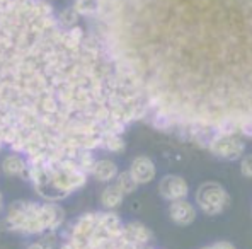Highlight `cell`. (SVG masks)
<instances>
[{
  "label": "cell",
  "instance_id": "30bf717a",
  "mask_svg": "<svg viewBox=\"0 0 252 249\" xmlns=\"http://www.w3.org/2000/svg\"><path fill=\"white\" fill-rule=\"evenodd\" d=\"M125 237L135 246L142 248L152 239V230L140 222H129V224H125Z\"/></svg>",
  "mask_w": 252,
  "mask_h": 249
},
{
  "label": "cell",
  "instance_id": "7c38bea8",
  "mask_svg": "<svg viewBox=\"0 0 252 249\" xmlns=\"http://www.w3.org/2000/svg\"><path fill=\"white\" fill-rule=\"evenodd\" d=\"M2 169H3V173L9 174V176H19V178L29 179L28 162H26L22 157H19V155H9V157L3 159Z\"/></svg>",
  "mask_w": 252,
  "mask_h": 249
},
{
  "label": "cell",
  "instance_id": "52a82bcc",
  "mask_svg": "<svg viewBox=\"0 0 252 249\" xmlns=\"http://www.w3.org/2000/svg\"><path fill=\"white\" fill-rule=\"evenodd\" d=\"M210 147L215 154L225 159H237L244 152V143L239 139H232V137H218V139H213Z\"/></svg>",
  "mask_w": 252,
  "mask_h": 249
},
{
  "label": "cell",
  "instance_id": "6da1fadb",
  "mask_svg": "<svg viewBox=\"0 0 252 249\" xmlns=\"http://www.w3.org/2000/svg\"><path fill=\"white\" fill-rule=\"evenodd\" d=\"M106 44L48 3L0 2V147L79 161L142 118L140 89Z\"/></svg>",
  "mask_w": 252,
  "mask_h": 249
},
{
  "label": "cell",
  "instance_id": "ba28073f",
  "mask_svg": "<svg viewBox=\"0 0 252 249\" xmlns=\"http://www.w3.org/2000/svg\"><path fill=\"white\" fill-rule=\"evenodd\" d=\"M128 173L136 184H147L155 178V164L145 155H140L131 162Z\"/></svg>",
  "mask_w": 252,
  "mask_h": 249
},
{
  "label": "cell",
  "instance_id": "8992f818",
  "mask_svg": "<svg viewBox=\"0 0 252 249\" xmlns=\"http://www.w3.org/2000/svg\"><path fill=\"white\" fill-rule=\"evenodd\" d=\"M158 191H160L162 198L170 200V202H177V200H184L189 193L188 183L179 176H165L162 178L160 184H158Z\"/></svg>",
  "mask_w": 252,
  "mask_h": 249
},
{
  "label": "cell",
  "instance_id": "7a4b0ae2",
  "mask_svg": "<svg viewBox=\"0 0 252 249\" xmlns=\"http://www.w3.org/2000/svg\"><path fill=\"white\" fill-rule=\"evenodd\" d=\"M62 249H142L125 237V224L113 212L79 217L65 236Z\"/></svg>",
  "mask_w": 252,
  "mask_h": 249
},
{
  "label": "cell",
  "instance_id": "9c48e42d",
  "mask_svg": "<svg viewBox=\"0 0 252 249\" xmlns=\"http://www.w3.org/2000/svg\"><path fill=\"white\" fill-rule=\"evenodd\" d=\"M169 215L177 225H189L196 218V210L186 200H177L170 203Z\"/></svg>",
  "mask_w": 252,
  "mask_h": 249
},
{
  "label": "cell",
  "instance_id": "8fae6325",
  "mask_svg": "<svg viewBox=\"0 0 252 249\" xmlns=\"http://www.w3.org/2000/svg\"><path fill=\"white\" fill-rule=\"evenodd\" d=\"M91 174L97 181L107 183V181L116 179L118 166L114 164L113 161H109V159H101V161H95L94 162V166H92V169H91Z\"/></svg>",
  "mask_w": 252,
  "mask_h": 249
},
{
  "label": "cell",
  "instance_id": "e0dca14e",
  "mask_svg": "<svg viewBox=\"0 0 252 249\" xmlns=\"http://www.w3.org/2000/svg\"><path fill=\"white\" fill-rule=\"evenodd\" d=\"M51 248H53L51 246V241L43 239V241H36V243H32L28 249H51Z\"/></svg>",
  "mask_w": 252,
  "mask_h": 249
},
{
  "label": "cell",
  "instance_id": "3957f363",
  "mask_svg": "<svg viewBox=\"0 0 252 249\" xmlns=\"http://www.w3.org/2000/svg\"><path fill=\"white\" fill-rule=\"evenodd\" d=\"M29 179L38 195L53 203L85 186L87 173L73 159H29Z\"/></svg>",
  "mask_w": 252,
  "mask_h": 249
},
{
  "label": "cell",
  "instance_id": "277c9868",
  "mask_svg": "<svg viewBox=\"0 0 252 249\" xmlns=\"http://www.w3.org/2000/svg\"><path fill=\"white\" fill-rule=\"evenodd\" d=\"M65 220V212L57 203L19 202L12 203L5 213V227L19 234H46L57 230Z\"/></svg>",
  "mask_w": 252,
  "mask_h": 249
},
{
  "label": "cell",
  "instance_id": "9a60e30c",
  "mask_svg": "<svg viewBox=\"0 0 252 249\" xmlns=\"http://www.w3.org/2000/svg\"><path fill=\"white\" fill-rule=\"evenodd\" d=\"M102 147H106L111 152H121L125 148V140L118 133H109L102 139Z\"/></svg>",
  "mask_w": 252,
  "mask_h": 249
},
{
  "label": "cell",
  "instance_id": "4fadbf2b",
  "mask_svg": "<svg viewBox=\"0 0 252 249\" xmlns=\"http://www.w3.org/2000/svg\"><path fill=\"white\" fill-rule=\"evenodd\" d=\"M123 198H125V195L120 191V188H118L116 184H109V186H106L101 193V205L104 207L106 210L111 212L123 203Z\"/></svg>",
  "mask_w": 252,
  "mask_h": 249
},
{
  "label": "cell",
  "instance_id": "5b68a950",
  "mask_svg": "<svg viewBox=\"0 0 252 249\" xmlns=\"http://www.w3.org/2000/svg\"><path fill=\"white\" fill-rule=\"evenodd\" d=\"M196 200H198V205L201 207V210L205 213L215 215V213H220L228 203V195L220 184L213 183H205L201 184L196 193Z\"/></svg>",
  "mask_w": 252,
  "mask_h": 249
},
{
  "label": "cell",
  "instance_id": "d6986e66",
  "mask_svg": "<svg viewBox=\"0 0 252 249\" xmlns=\"http://www.w3.org/2000/svg\"><path fill=\"white\" fill-rule=\"evenodd\" d=\"M2 207H3V200H2V193H0V212H2Z\"/></svg>",
  "mask_w": 252,
  "mask_h": 249
},
{
  "label": "cell",
  "instance_id": "2e32d148",
  "mask_svg": "<svg viewBox=\"0 0 252 249\" xmlns=\"http://www.w3.org/2000/svg\"><path fill=\"white\" fill-rule=\"evenodd\" d=\"M242 173H244V176L252 178V154L247 155L242 161Z\"/></svg>",
  "mask_w": 252,
  "mask_h": 249
},
{
  "label": "cell",
  "instance_id": "ac0fdd59",
  "mask_svg": "<svg viewBox=\"0 0 252 249\" xmlns=\"http://www.w3.org/2000/svg\"><path fill=\"white\" fill-rule=\"evenodd\" d=\"M211 249H235L233 248V244L230 243H225V241H221V243H217L211 246Z\"/></svg>",
  "mask_w": 252,
  "mask_h": 249
},
{
  "label": "cell",
  "instance_id": "5bb4252c",
  "mask_svg": "<svg viewBox=\"0 0 252 249\" xmlns=\"http://www.w3.org/2000/svg\"><path fill=\"white\" fill-rule=\"evenodd\" d=\"M114 184H116L118 188H120V191L123 193V195H128V193H133L136 189L138 184L135 183V179H133L131 176H129V173H121L116 176V181H114Z\"/></svg>",
  "mask_w": 252,
  "mask_h": 249
},
{
  "label": "cell",
  "instance_id": "ffe728a7",
  "mask_svg": "<svg viewBox=\"0 0 252 249\" xmlns=\"http://www.w3.org/2000/svg\"><path fill=\"white\" fill-rule=\"evenodd\" d=\"M201 249H211V248H201Z\"/></svg>",
  "mask_w": 252,
  "mask_h": 249
}]
</instances>
